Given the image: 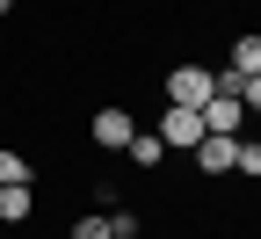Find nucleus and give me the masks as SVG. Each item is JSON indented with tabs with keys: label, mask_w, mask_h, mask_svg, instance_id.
Instances as JSON below:
<instances>
[{
	"label": "nucleus",
	"mask_w": 261,
	"mask_h": 239,
	"mask_svg": "<svg viewBox=\"0 0 261 239\" xmlns=\"http://www.w3.org/2000/svg\"><path fill=\"white\" fill-rule=\"evenodd\" d=\"M240 109H247V116H261V73H254V80H240Z\"/></svg>",
	"instance_id": "obj_13"
},
{
	"label": "nucleus",
	"mask_w": 261,
	"mask_h": 239,
	"mask_svg": "<svg viewBox=\"0 0 261 239\" xmlns=\"http://www.w3.org/2000/svg\"><path fill=\"white\" fill-rule=\"evenodd\" d=\"M29 210H37L29 181H8V189H0V225H29Z\"/></svg>",
	"instance_id": "obj_6"
},
{
	"label": "nucleus",
	"mask_w": 261,
	"mask_h": 239,
	"mask_svg": "<svg viewBox=\"0 0 261 239\" xmlns=\"http://www.w3.org/2000/svg\"><path fill=\"white\" fill-rule=\"evenodd\" d=\"M225 65H232L240 80H254V73H261V29H247V37L232 44V58H225Z\"/></svg>",
	"instance_id": "obj_7"
},
{
	"label": "nucleus",
	"mask_w": 261,
	"mask_h": 239,
	"mask_svg": "<svg viewBox=\"0 0 261 239\" xmlns=\"http://www.w3.org/2000/svg\"><path fill=\"white\" fill-rule=\"evenodd\" d=\"M211 94H218L211 87V65H174V73H167V101H174V109H203Z\"/></svg>",
	"instance_id": "obj_1"
},
{
	"label": "nucleus",
	"mask_w": 261,
	"mask_h": 239,
	"mask_svg": "<svg viewBox=\"0 0 261 239\" xmlns=\"http://www.w3.org/2000/svg\"><path fill=\"white\" fill-rule=\"evenodd\" d=\"M130 167H160V160H167V145H160V130H130Z\"/></svg>",
	"instance_id": "obj_8"
},
{
	"label": "nucleus",
	"mask_w": 261,
	"mask_h": 239,
	"mask_svg": "<svg viewBox=\"0 0 261 239\" xmlns=\"http://www.w3.org/2000/svg\"><path fill=\"white\" fill-rule=\"evenodd\" d=\"M232 174H261V138H240V160H232Z\"/></svg>",
	"instance_id": "obj_11"
},
{
	"label": "nucleus",
	"mask_w": 261,
	"mask_h": 239,
	"mask_svg": "<svg viewBox=\"0 0 261 239\" xmlns=\"http://www.w3.org/2000/svg\"><path fill=\"white\" fill-rule=\"evenodd\" d=\"M189 160H196V174H232V160H240V138H218V130H203Z\"/></svg>",
	"instance_id": "obj_3"
},
{
	"label": "nucleus",
	"mask_w": 261,
	"mask_h": 239,
	"mask_svg": "<svg viewBox=\"0 0 261 239\" xmlns=\"http://www.w3.org/2000/svg\"><path fill=\"white\" fill-rule=\"evenodd\" d=\"M8 8H15V0H0V15H8Z\"/></svg>",
	"instance_id": "obj_14"
},
{
	"label": "nucleus",
	"mask_w": 261,
	"mask_h": 239,
	"mask_svg": "<svg viewBox=\"0 0 261 239\" xmlns=\"http://www.w3.org/2000/svg\"><path fill=\"white\" fill-rule=\"evenodd\" d=\"M203 130H218V138H240V130H247L240 94H211V101H203Z\"/></svg>",
	"instance_id": "obj_4"
},
{
	"label": "nucleus",
	"mask_w": 261,
	"mask_h": 239,
	"mask_svg": "<svg viewBox=\"0 0 261 239\" xmlns=\"http://www.w3.org/2000/svg\"><path fill=\"white\" fill-rule=\"evenodd\" d=\"M196 138H203V109H174V101H167V116H160V145H167V152H196Z\"/></svg>",
	"instance_id": "obj_2"
},
{
	"label": "nucleus",
	"mask_w": 261,
	"mask_h": 239,
	"mask_svg": "<svg viewBox=\"0 0 261 239\" xmlns=\"http://www.w3.org/2000/svg\"><path fill=\"white\" fill-rule=\"evenodd\" d=\"M8 181H29V160L15 145H0V189H8Z\"/></svg>",
	"instance_id": "obj_9"
},
{
	"label": "nucleus",
	"mask_w": 261,
	"mask_h": 239,
	"mask_svg": "<svg viewBox=\"0 0 261 239\" xmlns=\"http://www.w3.org/2000/svg\"><path fill=\"white\" fill-rule=\"evenodd\" d=\"M130 130H138V123H130L123 109H102V116H94V145H102V152H123Z\"/></svg>",
	"instance_id": "obj_5"
},
{
	"label": "nucleus",
	"mask_w": 261,
	"mask_h": 239,
	"mask_svg": "<svg viewBox=\"0 0 261 239\" xmlns=\"http://www.w3.org/2000/svg\"><path fill=\"white\" fill-rule=\"evenodd\" d=\"M65 239H109V218H102V210H94V218H80L73 232H65Z\"/></svg>",
	"instance_id": "obj_12"
},
{
	"label": "nucleus",
	"mask_w": 261,
	"mask_h": 239,
	"mask_svg": "<svg viewBox=\"0 0 261 239\" xmlns=\"http://www.w3.org/2000/svg\"><path fill=\"white\" fill-rule=\"evenodd\" d=\"M145 225H138V210H123V203H116V210H109V239H138Z\"/></svg>",
	"instance_id": "obj_10"
}]
</instances>
